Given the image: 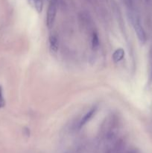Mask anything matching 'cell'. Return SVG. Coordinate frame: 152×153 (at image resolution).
Wrapping results in <instances>:
<instances>
[{"label":"cell","mask_w":152,"mask_h":153,"mask_svg":"<svg viewBox=\"0 0 152 153\" xmlns=\"http://www.w3.org/2000/svg\"><path fill=\"white\" fill-rule=\"evenodd\" d=\"M4 105H5V102H4V99L3 97L2 89H1V87L0 86V108L4 107Z\"/></svg>","instance_id":"obj_8"},{"label":"cell","mask_w":152,"mask_h":153,"mask_svg":"<svg viewBox=\"0 0 152 153\" xmlns=\"http://www.w3.org/2000/svg\"><path fill=\"white\" fill-rule=\"evenodd\" d=\"M96 110H97L96 107L92 108H91L90 110H89V111H88L87 113H86V114H85L84 116L82 117L81 120H80V123H79V125H78L79 128H81L82 127L86 125V124L87 123L89 122L91 119H92V117H93V115L95 114V112H96Z\"/></svg>","instance_id":"obj_3"},{"label":"cell","mask_w":152,"mask_h":153,"mask_svg":"<svg viewBox=\"0 0 152 153\" xmlns=\"http://www.w3.org/2000/svg\"><path fill=\"white\" fill-rule=\"evenodd\" d=\"M125 1H126V2H128L129 4H132L133 0H125Z\"/></svg>","instance_id":"obj_9"},{"label":"cell","mask_w":152,"mask_h":153,"mask_svg":"<svg viewBox=\"0 0 152 153\" xmlns=\"http://www.w3.org/2000/svg\"><path fill=\"white\" fill-rule=\"evenodd\" d=\"M29 2L31 5L34 6V8L37 10V12H41L43 9V0H29Z\"/></svg>","instance_id":"obj_5"},{"label":"cell","mask_w":152,"mask_h":153,"mask_svg":"<svg viewBox=\"0 0 152 153\" xmlns=\"http://www.w3.org/2000/svg\"><path fill=\"white\" fill-rule=\"evenodd\" d=\"M57 10H58V1L52 0L49 3L47 15H46V26L49 29H51L54 25L55 18H56Z\"/></svg>","instance_id":"obj_1"},{"label":"cell","mask_w":152,"mask_h":153,"mask_svg":"<svg viewBox=\"0 0 152 153\" xmlns=\"http://www.w3.org/2000/svg\"><path fill=\"white\" fill-rule=\"evenodd\" d=\"M124 55H125V53H124V51L122 50V49H119L114 52L113 55V58L114 60V61L116 62H118V61H121V60L123 58Z\"/></svg>","instance_id":"obj_6"},{"label":"cell","mask_w":152,"mask_h":153,"mask_svg":"<svg viewBox=\"0 0 152 153\" xmlns=\"http://www.w3.org/2000/svg\"><path fill=\"white\" fill-rule=\"evenodd\" d=\"M132 23L137 37L141 43H144L147 40V37H146L145 31L139 19H137V18H134V19L132 20Z\"/></svg>","instance_id":"obj_2"},{"label":"cell","mask_w":152,"mask_h":153,"mask_svg":"<svg viewBox=\"0 0 152 153\" xmlns=\"http://www.w3.org/2000/svg\"><path fill=\"white\" fill-rule=\"evenodd\" d=\"M99 46V39H98L97 34L94 33L92 37V46L93 49H96Z\"/></svg>","instance_id":"obj_7"},{"label":"cell","mask_w":152,"mask_h":153,"mask_svg":"<svg viewBox=\"0 0 152 153\" xmlns=\"http://www.w3.org/2000/svg\"><path fill=\"white\" fill-rule=\"evenodd\" d=\"M49 48L52 52L54 53H56L59 48V42H58V39L56 35L55 34H51L49 36Z\"/></svg>","instance_id":"obj_4"}]
</instances>
